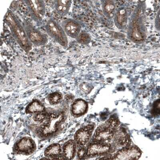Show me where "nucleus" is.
<instances>
[{
	"mask_svg": "<svg viewBox=\"0 0 160 160\" xmlns=\"http://www.w3.org/2000/svg\"><path fill=\"white\" fill-rule=\"evenodd\" d=\"M47 117L46 114L44 113L39 112V113L34 116L33 119L35 122H41L45 121Z\"/></svg>",
	"mask_w": 160,
	"mask_h": 160,
	"instance_id": "nucleus-23",
	"label": "nucleus"
},
{
	"mask_svg": "<svg viewBox=\"0 0 160 160\" xmlns=\"http://www.w3.org/2000/svg\"><path fill=\"white\" fill-rule=\"evenodd\" d=\"M24 28L30 42L35 46H42L47 44L48 40L45 34L36 29L26 21L24 22Z\"/></svg>",
	"mask_w": 160,
	"mask_h": 160,
	"instance_id": "nucleus-6",
	"label": "nucleus"
},
{
	"mask_svg": "<svg viewBox=\"0 0 160 160\" xmlns=\"http://www.w3.org/2000/svg\"><path fill=\"white\" fill-rule=\"evenodd\" d=\"M114 22L117 28L120 29L125 28L128 24V13L125 8L121 7L118 9L114 16Z\"/></svg>",
	"mask_w": 160,
	"mask_h": 160,
	"instance_id": "nucleus-13",
	"label": "nucleus"
},
{
	"mask_svg": "<svg viewBox=\"0 0 160 160\" xmlns=\"http://www.w3.org/2000/svg\"><path fill=\"white\" fill-rule=\"evenodd\" d=\"M88 105L86 101L82 99L75 100L71 106V111L73 115L80 116L86 112Z\"/></svg>",
	"mask_w": 160,
	"mask_h": 160,
	"instance_id": "nucleus-15",
	"label": "nucleus"
},
{
	"mask_svg": "<svg viewBox=\"0 0 160 160\" xmlns=\"http://www.w3.org/2000/svg\"><path fill=\"white\" fill-rule=\"evenodd\" d=\"M45 28L48 35L56 42L65 48L68 46V40L66 34L58 22L53 19H50L46 24Z\"/></svg>",
	"mask_w": 160,
	"mask_h": 160,
	"instance_id": "nucleus-4",
	"label": "nucleus"
},
{
	"mask_svg": "<svg viewBox=\"0 0 160 160\" xmlns=\"http://www.w3.org/2000/svg\"><path fill=\"white\" fill-rule=\"evenodd\" d=\"M62 153V148L59 144H51L45 150V155L47 158H59Z\"/></svg>",
	"mask_w": 160,
	"mask_h": 160,
	"instance_id": "nucleus-18",
	"label": "nucleus"
},
{
	"mask_svg": "<svg viewBox=\"0 0 160 160\" xmlns=\"http://www.w3.org/2000/svg\"><path fill=\"white\" fill-rule=\"evenodd\" d=\"M54 8L61 16H65L68 13L71 8L72 1L66 0H56L54 1Z\"/></svg>",
	"mask_w": 160,
	"mask_h": 160,
	"instance_id": "nucleus-14",
	"label": "nucleus"
},
{
	"mask_svg": "<svg viewBox=\"0 0 160 160\" xmlns=\"http://www.w3.org/2000/svg\"><path fill=\"white\" fill-rule=\"evenodd\" d=\"M87 150L85 148H81L78 150V155L79 159H82L85 157L86 154Z\"/></svg>",
	"mask_w": 160,
	"mask_h": 160,
	"instance_id": "nucleus-24",
	"label": "nucleus"
},
{
	"mask_svg": "<svg viewBox=\"0 0 160 160\" xmlns=\"http://www.w3.org/2000/svg\"><path fill=\"white\" fill-rule=\"evenodd\" d=\"M145 6L141 3L137 7L130 20L128 36L133 42L141 44L146 38V31L144 24Z\"/></svg>",
	"mask_w": 160,
	"mask_h": 160,
	"instance_id": "nucleus-1",
	"label": "nucleus"
},
{
	"mask_svg": "<svg viewBox=\"0 0 160 160\" xmlns=\"http://www.w3.org/2000/svg\"><path fill=\"white\" fill-rule=\"evenodd\" d=\"M159 100L157 101L156 102H155L153 105V112L156 115H158L159 114L160 112V104H159Z\"/></svg>",
	"mask_w": 160,
	"mask_h": 160,
	"instance_id": "nucleus-26",
	"label": "nucleus"
},
{
	"mask_svg": "<svg viewBox=\"0 0 160 160\" xmlns=\"http://www.w3.org/2000/svg\"><path fill=\"white\" fill-rule=\"evenodd\" d=\"M80 88L82 91L85 93H89L92 89V87L88 82H84L81 84Z\"/></svg>",
	"mask_w": 160,
	"mask_h": 160,
	"instance_id": "nucleus-22",
	"label": "nucleus"
},
{
	"mask_svg": "<svg viewBox=\"0 0 160 160\" xmlns=\"http://www.w3.org/2000/svg\"><path fill=\"white\" fill-rule=\"evenodd\" d=\"M103 12L108 19L113 18L115 13L116 5L114 1L105 0L102 1Z\"/></svg>",
	"mask_w": 160,
	"mask_h": 160,
	"instance_id": "nucleus-17",
	"label": "nucleus"
},
{
	"mask_svg": "<svg viewBox=\"0 0 160 160\" xmlns=\"http://www.w3.org/2000/svg\"><path fill=\"white\" fill-rule=\"evenodd\" d=\"M45 111V107L38 100H34L30 103L26 108L25 111L26 112L29 114L44 112Z\"/></svg>",
	"mask_w": 160,
	"mask_h": 160,
	"instance_id": "nucleus-19",
	"label": "nucleus"
},
{
	"mask_svg": "<svg viewBox=\"0 0 160 160\" xmlns=\"http://www.w3.org/2000/svg\"><path fill=\"white\" fill-rule=\"evenodd\" d=\"M25 2L32 19L36 22H41L46 14L44 1L41 0H26Z\"/></svg>",
	"mask_w": 160,
	"mask_h": 160,
	"instance_id": "nucleus-5",
	"label": "nucleus"
},
{
	"mask_svg": "<svg viewBox=\"0 0 160 160\" xmlns=\"http://www.w3.org/2000/svg\"><path fill=\"white\" fill-rule=\"evenodd\" d=\"M61 25L67 35L71 38L76 39L81 32V25L75 20L67 18L62 21Z\"/></svg>",
	"mask_w": 160,
	"mask_h": 160,
	"instance_id": "nucleus-9",
	"label": "nucleus"
},
{
	"mask_svg": "<svg viewBox=\"0 0 160 160\" xmlns=\"http://www.w3.org/2000/svg\"><path fill=\"white\" fill-rule=\"evenodd\" d=\"M93 130L94 126L92 125H88L80 128L74 136L75 142L81 146L85 145L89 141Z\"/></svg>",
	"mask_w": 160,
	"mask_h": 160,
	"instance_id": "nucleus-10",
	"label": "nucleus"
},
{
	"mask_svg": "<svg viewBox=\"0 0 160 160\" xmlns=\"http://www.w3.org/2000/svg\"><path fill=\"white\" fill-rule=\"evenodd\" d=\"M155 27L159 31L160 29V11H158V15L157 16L156 18L155 21Z\"/></svg>",
	"mask_w": 160,
	"mask_h": 160,
	"instance_id": "nucleus-27",
	"label": "nucleus"
},
{
	"mask_svg": "<svg viewBox=\"0 0 160 160\" xmlns=\"http://www.w3.org/2000/svg\"><path fill=\"white\" fill-rule=\"evenodd\" d=\"M63 153L65 159L71 160L75 155L76 146L75 141L71 140L64 144L62 147Z\"/></svg>",
	"mask_w": 160,
	"mask_h": 160,
	"instance_id": "nucleus-16",
	"label": "nucleus"
},
{
	"mask_svg": "<svg viewBox=\"0 0 160 160\" xmlns=\"http://www.w3.org/2000/svg\"><path fill=\"white\" fill-rule=\"evenodd\" d=\"M65 119L64 112H52L48 116L47 122L42 125L38 130L39 135L43 138H48L58 132L60 124Z\"/></svg>",
	"mask_w": 160,
	"mask_h": 160,
	"instance_id": "nucleus-3",
	"label": "nucleus"
},
{
	"mask_svg": "<svg viewBox=\"0 0 160 160\" xmlns=\"http://www.w3.org/2000/svg\"><path fill=\"white\" fill-rule=\"evenodd\" d=\"M110 148L108 144L93 143L90 144L87 149L86 156L92 157L106 153L109 151Z\"/></svg>",
	"mask_w": 160,
	"mask_h": 160,
	"instance_id": "nucleus-12",
	"label": "nucleus"
},
{
	"mask_svg": "<svg viewBox=\"0 0 160 160\" xmlns=\"http://www.w3.org/2000/svg\"><path fill=\"white\" fill-rule=\"evenodd\" d=\"M141 152L138 148L131 147L124 148L117 154L115 159L132 160L138 159L141 156Z\"/></svg>",
	"mask_w": 160,
	"mask_h": 160,
	"instance_id": "nucleus-11",
	"label": "nucleus"
},
{
	"mask_svg": "<svg viewBox=\"0 0 160 160\" xmlns=\"http://www.w3.org/2000/svg\"><path fill=\"white\" fill-rule=\"evenodd\" d=\"M115 128L108 121L105 125L100 127L96 131L94 138L98 141H109L114 136Z\"/></svg>",
	"mask_w": 160,
	"mask_h": 160,
	"instance_id": "nucleus-8",
	"label": "nucleus"
},
{
	"mask_svg": "<svg viewBox=\"0 0 160 160\" xmlns=\"http://www.w3.org/2000/svg\"><path fill=\"white\" fill-rule=\"evenodd\" d=\"M76 39L79 43L82 45H87L91 42V37L88 32L82 31L80 33Z\"/></svg>",
	"mask_w": 160,
	"mask_h": 160,
	"instance_id": "nucleus-20",
	"label": "nucleus"
},
{
	"mask_svg": "<svg viewBox=\"0 0 160 160\" xmlns=\"http://www.w3.org/2000/svg\"><path fill=\"white\" fill-rule=\"evenodd\" d=\"M48 98L51 105H55L61 102V99H62V96L59 92H53L48 95Z\"/></svg>",
	"mask_w": 160,
	"mask_h": 160,
	"instance_id": "nucleus-21",
	"label": "nucleus"
},
{
	"mask_svg": "<svg viewBox=\"0 0 160 160\" xmlns=\"http://www.w3.org/2000/svg\"><path fill=\"white\" fill-rule=\"evenodd\" d=\"M36 145L35 141L29 137H25L16 143L14 150L17 153L29 155L35 151Z\"/></svg>",
	"mask_w": 160,
	"mask_h": 160,
	"instance_id": "nucleus-7",
	"label": "nucleus"
},
{
	"mask_svg": "<svg viewBox=\"0 0 160 160\" xmlns=\"http://www.w3.org/2000/svg\"><path fill=\"white\" fill-rule=\"evenodd\" d=\"M129 138L126 136L120 138L118 142L121 146H127L129 144Z\"/></svg>",
	"mask_w": 160,
	"mask_h": 160,
	"instance_id": "nucleus-25",
	"label": "nucleus"
},
{
	"mask_svg": "<svg viewBox=\"0 0 160 160\" xmlns=\"http://www.w3.org/2000/svg\"><path fill=\"white\" fill-rule=\"evenodd\" d=\"M4 21L21 48L25 52H30L32 48V44L28 39L24 26L13 12L8 10L6 14Z\"/></svg>",
	"mask_w": 160,
	"mask_h": 160,
	"instance_id": "nucleus-2",
	"label": "nucleus"
},
{
	"mask_svg": "<svg viewBox=\"0 0 160 160\" xmlns=\"http://www.w3.org/2000/svg\"><path fill=\"white\" fill-rule=\"evenodd\" d=\"M74 97L73 96L71 95H66L65 96V99L67 102H70L72 101Z\"/></svg>",
	"mask_w": 160,
	"mask_h": 160,
	"instance_id": "nucleus-28",
	"label": "nucleus"
}]
</instances>
